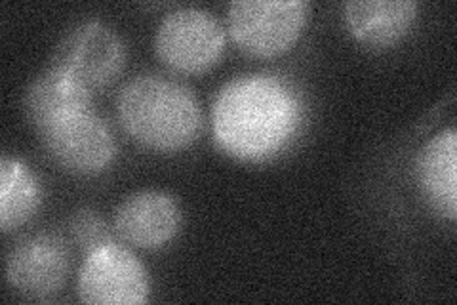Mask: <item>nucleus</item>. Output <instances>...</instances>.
Listing matches in <instances>:
<instances>
[{"label":"nucleus","instance_id":"obj_1","mask_svg":"<svg viewBox=\"0 0 457 305\" xmlns=\"http://www.w3.org/2000/svg\"><path fill=\"white\" fill-rule=\"evenodd\" d=\"M221 148L245 161H265L286 148L302 123L297 94L275 75L233 79L212 109Z\"/></svg>","mask_w":457,"mask_h":305},{"label":"nucleus","instance_id":"obj_2","mask_svg":"<svg viewBox=\"0 0 457 305\" xmlns=\"http://www.w3.org/2000/svg\"><path fill=\"white\" fill-rule=\"evenodd\" d=\"M117 113L128 134L159 151L187 148L203 124L195 94L162 75H139L126 82L117 99Z\"/></svg>","mask_w":457,"mask_h":305},{"label":"nucleus","instance_id":"obj_3","mask_svg":"<svg viewBox=\"0 0 457 305\" xmlns=\"http://www.w3.org/2000/svg\"><path fill=\"white\" fill-rule=\"evenodd\" d=\"M126 60V48L112 29L97 20L82 21L63 35L52 67L75 80L90 94L117 80Z\"/></svg>","mask_w":457,"mask_h":305},{"label":"nucleus","instance_id":"obj_4","mask_svg":"<svg viewBox=\"0 0 457 305\" xmlns=\"http://www.w3.org/2000/svg\"><path fill=\"white\" fill-rule=\"evenodd\" d=\"M52 161L71 174L94 176L114 158V140L105 121L92 107L69 111L38 128Z\"/></svg>","mask_w":457,"mask_h":305},{"label":"nucleus","instance_id":"obj_5","mask_svg":"<svg viewBox=\"0 0 457 305\" xmlns=\"http://www.w3.org/2000/svg\"><path fill=\"white\" fill-rule=\"evenodd\" d=\"M307 16L309 4L303 0H238L227 8L228 29L237 45L262 57L288 50Z\"/></svg>","mask_w":457,"mask_h":305},{"label":"nucleus","instance_id":"obj_6","mask_svg":"<svg viewBox=\"0 0 457 305\" xmlns=\"http://www.w3.org/2000/svg\"><path fill=\"white\" fill-rule=\"evenodd\" d=\"M154 47L170 67L198 72L220 60L225 31L220 20L203 8H178L161 21Z\"/></svg>","mask_w":457,"mask_h":305},{"label":"nucleus","instance_id":"obj_7","mask_svg":"<svg viewBox=\"0 0 457 305\" xmlns=\"http://www.w3.org/2000/svg\"><path fill=\"white\" fill-rule=\"evenodd\" d=\"M149 281L141 261L119 242H109L86 256L79 275V296L96 305H141Z\"/></svg>","mask_w":457,"mask_h":305},{"label":"nucleus","instance_id":"obj_8","mask_svg":"<svg viewBox=\"0 0 457 305\" xmlns=\"http://www.w3.org/2000/svg\"><path fill=\"white\" fill-rule=\"evenodd\" d=\"M67 275V244L52 233L21 239L6 258L8 283L31 300H50L55 296L65 284Z\"/></svg>","mask_w":457,"mask_h":305},{"label":"nucleus","instance_id":"obj_9","mask_svg":"<svg viewBox=\"0 0 457 305\" xmlns=\"http://www.w3.org/2000/svg\"><path fill=\"white\" fill-rule=\"evenodd\" d=\"M176 200L162 191H139L120 202L114 212L119 235L139 249H161L179 229Z\"/></svg>","mask_w":457,"mask_h":305},{"label":"nucleus","instance_id":"obj_10","mask_svg":"<svg viewBox=\"0 0 457 305\" xmlns=\"http://www.w3.org/2000/svg\"><path fill=\"white\" fill-rule=\"evenodd\" d=\"M420 187L438 214L455 220L457 214V136L448 128L428 141L418 158Z\"/></svg>","mask_w":457,"mask_h":305},{"label":"nucleus","instance_id":"obj_11","mask_svg":"<svg viewBox=\"0 0 457 305\" xmlns=\"http://www.w3.org/2000/svg\"><path fill=\"white\" fill-rule=\"evenodd\" d=\"M418 18L413 0H353L345 20L353 35L371 47H389L403 38Z\"/></svg>","mask_w":457,"mask_h":305},{"label":"nucleus","instance_id":"obj_12","mask_svg":"<svg viewBox=\"0 0 457 305\" xmlns=\"http://www.w3.org/2000/svg\"><path fill=\"white\" fill-rule=\"evenodd\" d=\"M92 107V94L52 65L29 84L25 92L27 119L38 130L69 111Z\"/></svg>","mask_w":457,"mask_h":305},{"label":"nucleus","instance_id":"obj_13","mask_svg":"<svg viewBox=\"0 0 457 305\" xmlns=\"http://www.w3.org/2000/svg\"><path fill=\"white\" fill-rule=\"evenodd\" d=\"M40 205V185L35 174L18 158L3 157L0 165V227L12 231L23 225Z\"/></svg>","mask_w":457,"mask_h":305},{"label":"nucleus","instance_id":"obj_14","mask_svg":"<svg viewBox=\"0 0 457 305\" xmlns=\"http://www.w3.org/2000/svg\"><path fill=\"white\" fill-rule=\"evenodd\" d=\"M69 229H71V237H73V241L86 254H90L97 249H102V246L112 242V235L107 222L96 210H90V208L75 212V216L71 217Z\"/></svg>","mask_w":457,"mask_h":305}]
</instances>
